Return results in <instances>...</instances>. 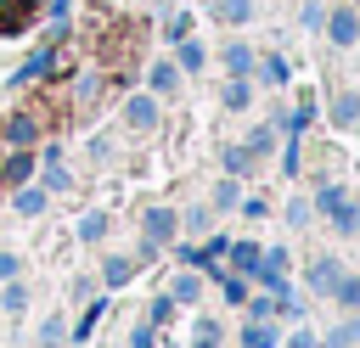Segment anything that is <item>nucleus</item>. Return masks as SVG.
<instances>
[{
	"label": "nucleus",
	"mask_w": 360,
	"mask_h": 348,
	"mask_svg": "<svg viewBox=\"0 0 360 348\" xmlns=\"http://www.w3.org/2000/svg\"><path fill=\"white\" fill-rule=\"evenodd\" d=\"M270 342H276L270 326H253V331H248V348H270Z\"/></svg>",
	"instance_id": "obj_20"
},
{
	"label": "nucleus",
	"mask_w": 360,
	"mask_h": 348,
	"mask_svg": "<svg viewBox=\"0 0 360 348\" xmlns=\"http://www.w3.org/2000/svg\"><path fill=\"white\" fill-rule=\"evenodd\" d=\"M225 62H231V73H248V67H253V56H248V45H231V51H225Z\"/></svg>",
	"instance_id": "obj_14"
},
{
	"label": "nucleus",
	"mask_w": 360,
	"mask_h": 348,
	"mask_svg": "<svg viewBox=\"0 0 360 348\" xmlns=\"http://www.w3.org/2000/svg\"><path fill=\"white\" fill-rule=\"evenodd\" d=\"M214 202L231 208V202H236V180H219V185H214Z\"/></svg>",
	"instance_id": "obj_18"
},
{
	"label": "nucleus",
	"mask_w": 360,
	"mask_h": 348,
	"mask_svg": "<svg viewBox=\"0 0 360 348\" xmlns=\"http://www.w3.org/2000/svg\"><path fill=\"white\" fill-rule=\"evenodd\" d=\"M332 292H338V303H360V281H354V275H338Z\"/></svg>",
	"instance_id": "obj_13"
},
{
	"label": "nucleus",
	"mask_w": 360,
	"mask_h": 348,
	"mask_svg": "<svg viewBox=\"0 0 360 348\" xmlns=\"http://www.w3.org/2000/svg\"><path fill=\"white\" fill-rule=\"evenodd\" d=\"M225 107H248V84H225Z\"/></svg>",
	"instance_id": "obj_23"
},
{
	"label": "nucleus",
	"mask_w": 360,
	"mask_h": 348,
	"mask_svg": "<svg viewBox=\"0 0 360 348\" xmlns=\"http://www.w3.org/2000/svg\"><path fill=\"white\" fill-rule=\"evenodd\" d=\"M124 118H129V129H158V101L152 95H135L124 107Z\"/></svg>",
	"instance_id": "obj_6"
},
{
	"label": "nucleus",
	"mask_w": 360,
	"mask_h": 348,
	"mask_svg": "<svg viewBox=\"0 0 360 348\" xmlns=\"http://www.w3.org/2000/svg\"><path fill=\"white\" fill-rule=\"evenodd\" d=\"M326 34H332V45H354V39H360V17H354V11H332Z\"/></svg>",
	"instance_id": "obj_5"
},
{
	"label": "nucleus",
	"mask_w": 360,
	"mask_h": 348,
	"mask_svg": "<svg viewBox=\"0 0 360 348\" xmlns=\"http://www.w3.org/2000/svg\"><path fill=\"white\" fill-rule=\"evenodd\" d=\"M309 286H315V292H332V286H338V258H315Z\"/></svg>",
	"instance_id": "obj_8"
},
{
	"label": "nucleus",
	"mask_w": 360,
	"mask_h": 348,
	"mask_svg": "<svg viewBox=\"0 0 360 348\" xmlns=\"http://www.w3.org/2000/svg\"><path fill=\"white\" fill-rule=\"evenodd\" d=\"M152 90H158V95L180 90V67H174V62H158V67H152Z\"/></svg>",
	"instance_id": "obj_9"
},
{
	"label": "nucleus",
	"mask_w": 360,
	"mask_h": 348,
	"mask_svg": "<svg viewBox=\"0 0 360 348\" xmlns=\"http://www.w3.org/2000/svg\"><path fill=\"white\" fill-rule=\"evenodd\" d=\"M197 292H202V286H197L191 275H186V281H174V297H180V303H197Z\"/></svg>",
	"instance_id": "obj_19"
},
{
	"label": "nucleus",
	"mask_w": 360,
	"mask_h": 348,
	"mask_svg": "<svg viewBox=\"0 0 360 348\" xmlns=\"http://www.w3.org/2000/svg\"><path fill=\"white\" fill-rule=\"evenodd\" d=\"M264 79H276V84H281V79H287V62H281V56H270V62H264Z\"/></svg>",
	"instance_id": "obj_25"
},
{
	"label": "nucleus",
	"mask_w": 360,
	"mask_h": 348,
	"mask_svg": "<svg viewBox=\"0 0 360 348\" xmlns=\"http://www.w3.org/2000/svg\"><path fill=\"white\" fill-rule=\"evenodd\" d=\"M315 208H321V213H332V225H338V230H354V208H349V196H343L338 185H326V191L315 196Z\"/></svg>",
	"instance_id": "obj_2"
},
{
	"label": "nucleus",
	"mask_w": 360,
	"mask_h": 348,
	"mask_svg": "<svg viewBox=\"0 0 360 348\" xmlns=\"http://www.w3.org/2000/svg\"><path fill=\"white\" fill-rule=\"evenodd\" d=\"M129 275H135V264H129V258H107V264H101V281H107V286H124Z\"/></svg>",
	"instance_id": "obj_10"
},
{
	"label": "nucleus",
	"mask_w": 360,
	"mask_h": 348,
	"mask_svg": "<svg viewBox=\"0 0 360 348\" xmlns=\"http://www.w3.org/2000/svg\"><path fill=\"white\" fill-rule=\"evenodd\" d=\"M79 236H84V241H101V236H107V213H84Z\"/></svg>",
	"instance_id": "obj_12"
},
{
	"label": "nucleus",
	"mask_w": 360,
	"mask_h": 348,
	"mask_svg": "<svg viewBox=\"0 0 360 348\" xmlns=\"http://www.w3.org/2000/svg\"><path fill=\"white\" fill-rule=\"evenodd\" d=\"M214 11H219V22H248L253 17V0H219Z\"/></svg>",
	"instance_id": "obj_11"
},
{
	"label": "nucleus",
	"mask_w": 360,
	"mask_h": 348,
	"mask_svg": "<svg viewBox=\"0 0 360 348\" xmlns=\"http://www.w3.org/2000/svg\"><path fill=\"white\" fill-rule=\"evenodd\" d=\"M248 163H253V152H248V146H231V152H225V168H231V174H242Z\"/></svg>",
	"instance_id": "obj_15"
},
{
	"label": "nucleus",
	"mask_w": 360,
	"mask_h": 348,
	"mask_svg": "<svg viewBox=\"0 0 360 348\" xmlns=\"http://www.w3.org/2000/svg\"><path fill=\"white\" fill-rule=\"evenodd\" d=\"M0 135H6L11 146H34V140H39V112H34V107H28V112H11Z\"/></svg>",
	"instance_id": "obj_1"
},
{
	"label": "nucleus",
	"mask_w": 360,
	"mask_h": 348,
	"mask_svg": "<svg viewBox=\"0 0 360 348\" xmlns=\"http://www.w3.org/2000/svg\"><path fill=\"white\" fill-rule=\"evenodd\" d=\"M332 118H338V129H349V123L360 118V95H354V90H343V95L332 101Z\"/></svg>",
	"instance_id": "obj_7"
},
{
	"label": "nucleus",
	"mask_w": 360,
	"mask_h": 348,
	"mask_svg": "<svg viewBox=\"0 0 360 348\" xmlns=\"http://www.w3.org/2000/svg\"><path fill=\"white\" fill-rule=\"evenodd\" d=\"M354 230H360V213H354Z\"/></svg>",
	"instance_id": "obj_27"
},
{
	"label": "nucleus",
	"mask_w": 360,
	"mask_h": 348,
	"mask_svg": "<svg viewBox=\"0 0 360 348\" xmlns=\"http://www.w3.org/2000/svg\"><path fill=\"white\" fill-rule=\"evenodd\" d=\"M45 185H51V191H62V185H68V174H62V163H45Z\"/></svg>",
	"instance_id": "obj_24"
},
{
	"label": "nucleus",
	"mask_w": 360,
	"mask_h": 348,
	"mask_svg": "<svg viewBox=\"0 0 360 348\" xmlns=\"http://www.w3.org/2000/svg\"><path fill=\"white\" fill-rule=\"evenodd\" d=\"M28 174H34V157H28V146H17V152L0 163V185H28Z\"/></svg>",
	"instance_id": "obj_3"
},
{
	"label": "nucleus",
	"mask_w": 360,
	"mask_h": 348,
	"mask_svg": "<svg viewBox=\"0 0 360 348\" xmlns=\"http://www.w3.org/2000/svg\"><path fill=\"white\" fill-rule=\"evenodd\" d=\"M214 342H219V326L202 320V326H197V348H214Z\"/></svg>",
	"instance_id": "obj_21"
},
{
	"label": "nucleus",
	"mask_w": 360,
	"mask_h": 348,
	"mask_svg": "<svg viewBox=\"0 0 360 348\" xmlns=\"http://www.w3.org/2000/svg\"><path fill=\"white\" fill-rule=\"evenodd\" d=\"M169 236H174V213H169V208H152V213H146V253L163 247Z\"/></svg>",
	"instance_id": "obj_4"
},
{
	"label": "nucleus",
	"mask_w": 360,
	"mask_h": 348,
	"mask_svg": "<svg viewBox=\"0 0 360 348\" xmlns=\"http://www.w3.org/2000/svg\"><path fill=\"white\" fill-rule=\"evenodd\" d=\"M231 258H236V269H259V247H248V241L231 247Z\"/></svg>",
	"instance_id": "obj_17"
},
{
	"label": "nucleus",
	"mask_w": 360,
	"mask_h": 348,
	"mask_svg": "<svg viewBox=\"0 0 360 348\" xmlns=\"http://www.w3.org/2000/svg\"><path fill=\"white\" fill-rule=\"evenodd\" d=\"M180 67H191V73H197V67H202V45H186V51H180Z\"/></svg>",
	"instance_id": "obj_22"
},
{
	"label": "nucleus",
	"mask_w": 360,
	"mask_h": 348,
	"mask_svg": "<svg viewBox=\"0 0 360 348\" xmlns=\"http://www.w3.org/2000/svg\"><path fill=\"white\" fill-rule=\"evenodd\" d=\"M6 275H17V258H11V253H0V281H6Z\"/></svg>",
	"instance_id": "obj_26"
},
{
	"label": "nucleus",
	"mask_w": 360,
	"mask_h": 348,
	"mask_svg": "<svg viewBox=\"0 0 360 348\" xmlns=\"http://www.w3.org/2000/svg\"><path fill=\"white\" fill-rule=\"evenodd\" d=\"M39 208H45V196H39V191H22V185H17V213H39Z\"/></svg>",
	"instance_id": "obj_16"
}]
</instances>
